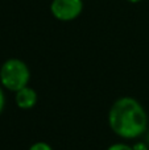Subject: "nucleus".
<instances>
[{
  "mask_svg": "<svg viewBox=\"0 0 149 150\" xmlns=\"http://www.w3.org/2000/svg\"><path fill=\"white\" fill-rule=\"evenodd\" d=\"M111 130L124 140H135L148 132V113L137 99L119 98L108 112Z\"/></svg>",
  "mask_w": 149,
  "mask_h": 150,
  "instance_id": "obj_1",
  "label": "nucleus"
},
{
  "mask_svg": "<svg viewBox=\"0 0 149 150\" xmlns=\"http://www.w3.org/2000/svg\"><path fill=\"white\" fill-rule=\"evenodd\" d=\"M31 70L24 61L18 58H9L0 67V84L5 90L17 92L29 86Z\"/></svg>",
  "mask_w": 149,
  "mask_h": 150,
  "instance_id": "obj_2",
  "label": "nucleus"
},
{
  "mask_svg": "<svg viewBox=\"0 0 149 150\" xmlns=\"http://www.w3.org/2000/svg\"><path fill=\"white\" fill-rule=\"evenodd\" d=\"M83 11V0H53L50 12L57 20L69 23L81 16Z\"/></svg>",
  "mask_w": 149,
  "mask_h": 150,
  "instance_id": "obj_3",
  "label": "nucleus"
},
{
  "mask_svg": "<svg viewBox=\"0 0 149 150\" xmlns=\"http://www.w3.org/2000/svg\"><path fill=\"white\" fill-rule=\"evenodd\" d=\"M37 100H38V96H37L36 90L29 87V86L18 90L17 92H15L16 105H17L20 109H24V111L32 109L37 104Z\"/></svg>",
  "mask_w": 149,
  "mask_h": 150,
  "instance_id": "obj_4",
  "label": "nucleus"
},
{
  "mask_svg": "<svg viewBox=\"0 0 149 150\" xmlns=\"http://www.w3.org/2000/svg\"><path fill=\"white\" fill-rule=\"evenodd\" d=\"M28 150H53V148L45 141H37V142L32 144Z\"/></svg>",
  "mask_w": 149,
  "mask_h": 150,
  "instance_id": "obj_5",
  "label": "nucleus"
},
{
  "mask_svg": "<svg viewBox=\"0 0 149 150\" xmlns=\"http://www.w3.org/2000/svg\"><path fill=\"white\" fill-rule=\"evenodd\" d=\"M107 150H133L132 145H128V144H124V142H116L112 144L107 148Z\"/></svg>",
  "mask_w": 149,
  "mask_h": 150,
  "instance_id": "obj_6",
  "label": "nucleus"
},
{
  "mask_svg": "<svg viewBox=\"0 0 149 150\" xmlns=\"http://www.w3.org/2000/svg\"><path fill=\"white\" fill-rule=\"evenodd\" d=\"M5 107V96H4V91H3L1 86H0V113L3 112Z\"/></svg>",
  "mask_w": 149,
  "mask_h": 150,
  "instance_id": "obj_7",
  "label": "nucleus"
},
{
  "mask_svg": "<svg viewBox=\"0 0 149 150\" xmlns=\"http://www.w3.org/2000/svg\"><path fill=\"white\" fill-rule=\"evenodd\" d=\"M132 148H133V150H148L149 146L147 142H137L136 145H133Z\"/></svg>",
  "mask_w": 149,
  "mask_h": 150,
  "instance_id": "obj_8",
  "label": "nucleus"
},
{
  "mask_svg": "<svg viewBox=\"0 0 149 150\" xmlns=\"http://www.w3.org/2000/svg\"><path fill=\"white\" fill-rule=\"evenodd\" d=\"M127 1H129V3H133V4H136V3H140L141 0H127Z\"/></svg>",
  "mask_w": 149,
  "mask_h": 150,
  "instance_id": "obj_9",
  "label": "nucleus"
},
{
  "mask_svg": "<svg viewBox=\"0 0 149 150\" xmlns=\"http://www.w3.org/2000/svg\"><path fill=\"white\" fill-rule=\"evenodd\" d=\"M145 134H147V141H145V142H147V144H148V146H149V132H147Z\"/></svg>",
  "mask_w": 149,
  "mask_h": 150,
  "instance_id": "obj_10",
  "label": "nucleus"
}]
</instances>
